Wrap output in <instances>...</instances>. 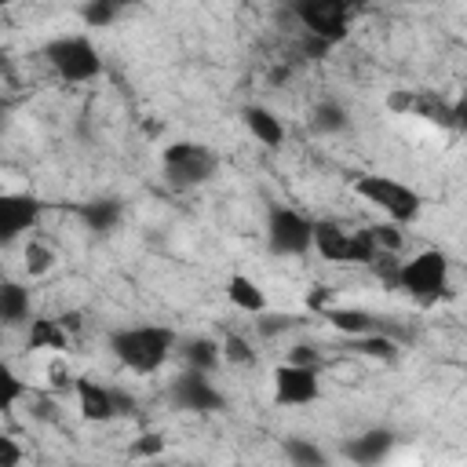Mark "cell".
I'll return each mask as SVG.
<instances>
[{
    "label": "cell",
    "instance_id": "ffe728a7",
    "mask_svg": "<svg viewBox=\"0 0 467 467\" xmlns=\"http://www.w3.org/2000/svg\"><path fill=\"white\" fill-rule=\"evenodd\" d=\"M412 113H420L423 120H431V124H441V128H452V102H445V99H438V95H416V109Z\"/></svg>",
    "mask_w": 467,
    "mask_h": 467
},
{
    "label": "cell",
    "instance_id": "4316f807",
    "mask_svg": "<svg viewBox=\"0 0 467 467\" xmlns=\"http://www.w3.org/2000/svg\"><path fill=\"white\" fill-rule=\"evenodd\" d=\"M161 452H164V438L161 434H142L131 445V456H161Z\"/></svg>",
    "mask_w": 467,
    "mask_h": 467
},
{
    "label": "cell",
    "instance_id": "4fadbf2b",
    "mask_svg": "<svg viewBox=\"0 0 467 467\" xmlns=\"http://www.w3.org/2000/svg\"><path fill=\"white\" fill-rule=\"evenodd\" d=\"M244 124H248V131L263 142V146H281L285 142V128H281V120L266 109V106H244Z\"/></svg>",
    "mask_w": 467,
    "mask_h": 467
},
{
    "label": "cell",
    "instance_id": "7a4b0ae2",
    "mask_svg": "<svg viewBox=\"0 0 467 467\" xmlns=\"http://www.w3.org/2000/svg\"><path fill=\"white\" fill-rule=\"evenodd\" d=\"M398 288L409 292L423 306L438 303L441 296H449V259L438 248H427V252L412 255L398 270Z\"/></svg>",
    "mask_w": 467,
    "mask_h": 467
},
{
    "label": "cell",
    "instance_id": "2e32d148",
    "mask_svg": "<svg viewBox=\"0 0 467 467\" xmlns=\"http://www.w3.org/2000/svg\"><path fill=\"white\" fill-rule=\"evenodd\" d=\"M69 328L62 321H51V317H36L29 325V350H66L69 347Z\"/></svg>",
    "mask_w": 467,
    "mask_h": 467
},
{
    "label": "cell",
    "instance_id": "1f68e13d",
    "mask_svg": "<svg viewBox=\"0 0 467 467\" xmlns=\"http://www.w3.org/2000/svg\"><path fill=\"white\" fill-rule=\"evenodd\" d=\"M328 299H332V292L317 285V288H310V296H306V306H310V310H328Z\"/></svg>",
    "mask_w": 467,
    "mask_h": 467
},
{
    "label": "cell",
    "instance_id": "5bb4252c",
    "mask_svg": "<svg viewBox=\"0 0 467 467\" xmlns=\"http://www.w3.org/2000/svg\"><path fill=\"white\" fill-rule=\"evenodd\" d=\"M321 317L343 332V336H365V332H376V317L368 310H350V306H328L321 310Z\"/></svg>",
    "mask_w": 467,
    "mask_h": 467
},
{
    "label": "cell",
    "instance_id": "8fae6325",
    "mask_svg": "<svg viewBox=\"0 0 467 467\" xmlns=\"http://www.w3.org/2000/svg\"><path fill=\"white\" fill-rule=\"evenodd\" d=\"M77 401H80V416L91 420V423H106L117 416V398L109 387H99L91 379H77Z\"/></svg>",
    "mask_w": 467,
    "mask_h": 467
},
{
    "label": "cell",
    "instance_id": "7402d4cb",
    "mask_svg": "<svg viewBox=\"0 0 467 467\" xmlns=\"http://www.w3.org/2000/svg\"><path fill=\"white\" fill-rule=\"evenodd\" d=\"M350 339H354V350H361V354H368V358H383V361H390V358L398 354L394 339H387V336H376V332H365V336H350Z\"/></svg>",
    "mask_w": 467,
    "mask_h": 467
},
{
    "label": "cell",
    "instance_id": "9a60e30c",
    "mask_svg": "<svg viewBox=\"0 0 467 467\" xmlns=\"http://www.w3.org/2000/svg\"><path fill=\"white\" fill-rule=\"evenodd\" d=\"M226 296H230V303L241 306L244 314H263V310H266L263 288H259L252 277H244V274H234V277L226 281Z\"/></svg>",
    "mask_w": 467,
    "mask_h": 467
},
{
    "label": "cell",
    "instance_id": "cb8c5ba5",
    "mask_svg": "<svg viewBox=\"0 0 467 467\" xmlns=\"http://www.w3.org/2000/svg\"><path fill=\"white\" fill-rule=\"evenodd\" d=\"M223 358H226L230 365H252L255 350L248 347L244 336H226V339H223Z\"/></svg>",
    "mask_w": 467,
    "mask_h": 467
},
{
    "label": "cell",
    "instance_id": "d590c367",
    "mask_svg": "<svg viewBox=\"0 0 467 467\" xmlns=\"http://www.w3.org/2000/svg\"><path fill=\"white\" fill-rule=\"evenodd\" d=\"M47 376H51V383H55V387H58V383H66V368H62V365H51V372H47Z\"/></svg>",
    "mask_w": 467,
    "mask_h": 467
},
{
    "label": "cell",
    "instance_id": "3957f363",
    "mask_svg": "<svg viewBox=\"0 0 467 467\" xmlns=\"http://www.w3.org/2000/svg\"><path fill=\"white\" fill-rule=\"evenodd\" d=\"M44 58L69 84H88V80H95L102 73L99 47L88 36H55V40H47L44 44Z\"/></svg>",
    "mask_w": 467,
    "mask_h": 467
},
{
    "label": "cell",
    "instance_id": "d6986e66",
    "mask_svg": "<svg viewBox=\"0 0 467 467\" xmlns=\"http://www.w3.org/2000/svg\"><path fill=\"white\" fill-rule=\"evenodd\" d=\"M182 358H186V365L190 368H215V361L223 358V343H215V339H190L186 347H182Z\"/></svg>",
    "mask_w": 467,
    "mask_h": 467
},
{
    "label": "cell",
    "instance_id": "836d02e7",
    "mask_svg": "<svg viewBox=\"0 0 467 467\" xmlns=\"http://www.w3.org/2000/svg\"><path fill=\"white\" fill-rule=\"evenodd\" d=\"M452 128L456 131H467V99L452 102Z\"/></svg>",
    "mask_w": 467,
    "mask_h": 467
},
{
    "label": "cell",
    "instance_id": "83f0119b",
    "mask_svg": "<svg viewBox=\"0 0 467 467\" xmlns=\"http://www.w3.org/2000/svg\"><path fill=\"white\" fill-rule=\"evenodd\" d=\"M387 106H390L394 113H412V109H416V95L405 91V88H398V91L387 95Z\"/></svg>",
    "mask_w": 467,
    "mask_h": 467
},
{
    "label": "cell",
    "instance_id": "f1b7e54d",
    "mask_svg": "<svg viewBox=\"0 0 467 467\" xmlns=\"http://www.w3.org/2000/svg\"><path fill=\"white\" fill-rule=\"evenodd\" d=\"M292 325H299V317L277 314V317H263V321H259V332H263V336H274V332H281V328H292Z\"/></svg>",
    "mask_w": 467,
    "mask_h": 467
},
{
    "label": "cell",
    "instance_id": "8d00e7d4",
    "mask_svg": "<svg viewBox=\"0 0 467 467\" xmlns=\"http://www.w3.org/2000/svg\"><path fill=\"white\" fill-rule=\"evenodd\" d=\"M106 4H113V7H128V4H135V0H106Z\"/></svg>",
    "mask_w": 467,
    "mask_h": 467
},
{
    "label": "cell",
    "instance_id": "7c38bea8",
    "mask_svg": "<svg viewBox=\"0 0 467 467\" xmlns=\"http://www.w3.org/2000/svg\"><path fill=\"white\" fill-rule=\"evenodd\" d=\"M390 445H394V434L376 427V431L358 434V438L347 445V456H350L354 463H379V460L390 452Z\"/></svg>",
    "mask_w": 467,
    "mask_h": 467
},
{
    "label": "cell",
    "instance_id": "6da1fadb",
    "mask_svg": "<svg viewBox=\"0 0 467 467\" xmlns=\"http://www.w3.org/2000/svg\"><path fill=\"white\" fill-rule=\"evenodd\" d=\"M109 347H113L120 365H128L131 372L146 376V372H157L168 361V354L175 347V332L164 328V325H135V328L113 332Z\"/></svg>",
    "mask_w": 467,
    "mask_h": 467
},
{
    "label": "cell",
    "instance_id": "603a6c76",
    "mask_svg": "<svg viewBox=\"0 0 467 467\" xmlns=\"http://www.w3.org/2000/svg\"><path fill=\"white\" fill-rule=\"evenodd\" d=\"M285 456H288L292 463H303V467L325 463V452H321L317 445H310L306 438H288V441H285Z\"/></svg>",
    "mask_w": 467,
    "mask_h": 467
},
{
    "label": "cell",
    "instance_id": "52a82bcc",
    "mask_svg": "<svg viewBox=\"0 0 467 467\" xmlns=\"http://www.w3.org/2000/svg\"><path fill=\"white\" fill-rule=\"evenodd\" d=\"M354 15V0H296V18L306 33L325 36L328 44H339L347 36Z\"/></svg>",
    "mask_w": 467,
    "mask_h": 467
},
{
    "label": "cell",
    "instance_id": "4dcf8cb0",
    "mask_svg": "<svg viewBox=\"0 0 467 467\" xmlns=\"http://www.w3.org/2000/svg\"><path fill=\"white\" fill-rule=\"evenodd\" d=\"M328 47H332V44H328L325 36H314V33H306V44H303V51H306L310 58H321Z\"/></svg>",
    "mask_w": 467,
    "mask_h": 467
},
{
    "label": "cell",
    "instance_id": "e0dca14e",
    "mask_svg": "<svg viewBox=\"0 0 467 467\" xmlns=\"http://www.w3.org/2000/svg\"><path fill=\"white\" fill-rule=\"evenodd\" d=\"M0 317H4V325H18L29 317V292L18 281L0 285Z\"/></svg>",
    "mask_w": 467,
    "mask_h": 467
},
{
    "label": "cell",
    "instance_id": "30bf717a",
    "mask_svg": "<svg viewBox=\"0 0 467 467\" xmlns=\"http://www.w3.org/2000/svg\"><path fill=\"white\" fill-rule=\"evenodd\" d=\"M40 219V201L29 193H4L0 197V237L15 241L18 234L33 230Z\"/></svg>",
    "mask_w": 467,
    "mask_h": 467
},
{
    "label": "cell",
    "instance_id": "ac0fdd59",
    "mask_svg": "<svg viewBox=\"0 0 467 467\" xmlns=\"http://www.w3.org/2000/svg\"><path fill=\"white\" fill-rule=\"evenodd\" d=\"M80 219L95 230V234H109L120 223V201H91L80 208Z\"/></svg>",
    "mask_w": 467,
    "mask_h": 467
},
{
    "label": "cell",
    "instance_id": "ba28073f",
    "mask_svg": "<svg viewBox=\"0 0 467 467\" xmlns=\"http://www.w3.org/2000/svg\"><path fill=\"white\" fill-rule=\"evenodd\" d=\"M321 398V379L314 365H277L274 368V401L277 405H310Z\"/></svg>",
    "mask_w": 467,
    "mask_h": 467
},
{
    "label": "cell",
    "instance_id": "f546056e",
    "mask_svg": "<svg viewBox=\"0 0 467 467\" xmlns=\"http://www.w3.org/2000/svg\"><path fill=\"white\" fill-rule=\"evenodd\" d=\"M18 394H22V383H18V379L7 372V376H4V398H0V405H4V409H11Z\"/></svg>",
    "mask_w": 467,
    "mask_h": 467
},
{
    "label": "cell",
    "instance_id": "e575fe53",
    "mask_svg": "<svg viewBox=\"0 0 467 467\" xmlns=\"http://www.w3.org/2000/svg\"><path fill=\"white\" fill-rule=\"evenodd\" d=\"M113 398H117V416H128L131 412V398L124 390H113Z\"/></svg>",
    "mask_w": 467,
    "mask_h": 467
},
{
    "label": "cell",
    "instance_id": "d4e9b609",
    "mask_svg": "<svg viewBox=\"0 0 467 467\" xmlns=\"http://www.w3.org/2000/svg\"><path fill=\"white\" fill-rule=\"evenodd\" d=\"M117 11H120V7H113V4H106V0H88V4L80 7V15H84L88 26H109V22L117 18Z\"/></svg>",
    "mask_w": 467,
    "mask_h": 467
},
{
    "label": "cell",
    "instance_id": "484cf974",
    "mask_svg": "<svg viewBox=\"0 0 467 467\" xmlns=\"http://www.w3.org/2000/svg\"><path fill=\"white\" fill-rule=\"evenodd\" d=\"M51 263H55L51 248H44V244L29 241V248H26V266H29V274H44V270H47Z\"/></svg>",
    "mask_w": 467,
    "mask_h": 467
},
{
    "label": "cell",
    "instance_id": "5b68a950",
    "mask_svg": "<svg viewBox=\"0 0 467 467\" xmlns=\"http://www.w3.org/2000/svg\"><path fill=\"white\" fill-rule=\"evenodd\" d=\"M161 164H164V175L171 186L190 190V186H201L215 175L219 157L201 142H171V146H164Z\"/></svg>",
    "mask_w": 467,
    "mask_h": 467
},
{
    "label": "cell",
    "instance_id": "74e56055",
    "mask_svg": "<svg viewBox=\"0 0 467 467\" xmlns=\"http://www.w3.org/2000/svg\"><path fill=\"white\" fill-rule=\"evenodd\" d=\"M0 4H11V0H0Z\"/></svg>",
    "mask_w": 467,
    "mask_h": 467
},
{
    "label": "cell",
    "instance_id": "9c48e42d",
    "mask_svg": "<svg viewBox=\"0 0 467 467\" xmlns=\"http://www.w3.org/2000/svg\"><path fill=\"white\" fill-rule=\"evenodd\" d=\"M171 401L186 412H219L223 409V394L204 379V368H186L171 383Z\"/></svg>",
    "mask_w": 467,
    "mask_h": 467
},
{
    "label": "cell",
    "instance_id": "44dd1931",
    "mask_svg": "<svg viewBox=\"0 0 467 467\" xmlns=\"http://www.w3.org/2000/svg\"><path fill=\"white\" fill-rule=\"evenodd\" d=\"M310 124H314V131H321V135H332V131H343V128H347V113H343L336 102H321V106L314 109Z\"/></svg>",
    "mask_w": 467,
    "mask_h": 467
},
{
    "label": "cell",
    "instance_id": "d6a6232c",
    "mask_svg": "<svg viewBox=\"0 0 467 467\" xmlns=\"http://www.w3.org/2000/svg\"><path fill=\"white\" fill-rule=\"evenodd\" d=\"M0 449H4V456H0V467H15V463L22 460V452H18V445H15L11 438H0Z\"/></svg>",
    "mask_w": 467,
    "mask_h": 467
},
{
    "label": "cell",
    "instance_id": "8992f818",
    "mask_svg": "<svg viewBox=\"0 0 467 467\" xmlns=\"http://www.w3.org/2000/svg\"><path fill=\"white\" fill-rule=\"evenodd\" d=\"M266 244L277 255H303L314 244V223L306 215H299L296 208L274 204L266 212Z\"/></svg>",
    "mask_w": 467,
    "mask_h": 467
},
{
    "label": "cell",
    "instance_id": "277c9868",
    "mask_svg": "<svg viewBox=\"0 0 467 467\" xmlns=\"http://www.w3.org/2000/svg\"><path fill=\"white\" fill-rule=\"evenodd\" d=\"M354 193L365 197L368 204H376L379 212H387L394 223H412L420 215V208H423V197L412 186H405V182H398L390 175H358L354 179Z\"/></svg>",
    "mask_w": 467,
    "mask_h": 467
}]
</instances>
